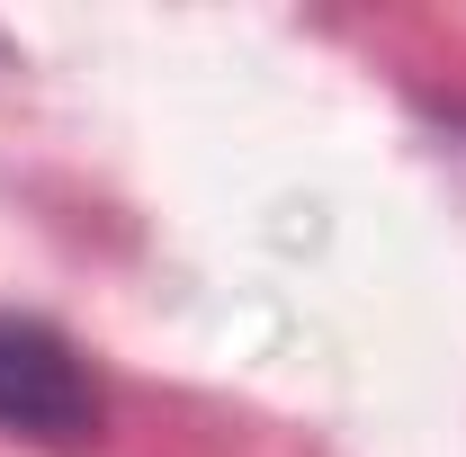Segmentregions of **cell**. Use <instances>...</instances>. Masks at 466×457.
Listing matches in <instances>:
<instances>
[{"mask_svg":"<svg viewBox=\"0 0 466 457\" xmlns=\"http://www.w3.org/2000/svg\"><path fill=\"white\" fill-rule=\"evenodd\" d=\"M0 431L36 449H81L99 431V386L55 323L0 314Z\"/></svg>","mask_w":466,"mask_h":457,"instance_id":"6da1fadb","label":"cell"}]
</instances>
